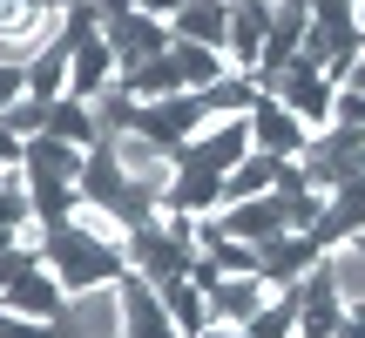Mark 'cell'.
<instances>
[{"label":"cell","mask_w":365,"mask_h":338,"mask_svg":"<svg viewBox=\"0 0 365 338\" xmlns=\"http://www.w3.org/2000/svg\"><path fill=\"white\" fill-rule=\"evenodd\" d=\"M312 135H318V129H312L304 116H291L277 95H257V102H250V143H257L264 156H304Z\"/></svg>","instance_id":"6"},{"label":"cell","mask_w":365,"mask_h":338,"mask_svg":"<svg viewBox=\"0 0 365 338\" xmlns=\"http://www.w3.org/2000/svg\"><path fill=\"white\" fill-rule=\"evenodd\" d=\"M54 332H61V338H129V318H122V277H115V285L68 291Z\"/></svg>","instance_id":"3"},{"label":"cell","mask_w":365,"mask_h":338,"mask_svg":"<svg viewBox=\"0 0 365 338\" xmlns=\"http://www.w3.org/2000/svg\"><path fill=\"white\" fill-rule=\"evenodd\" d=\"M68 223H75L81 237H95V244H115V250H129V230H135V223L122 217V210H108V203H88V196H75Z\"/></svg>","instance_id":"19"},{"label":"cell","mask_w":365,"mask_h":338,"mask_svg":"<svg viewBox=\"0 0 365 338\" xmlns=\"http://www.w3.org/2000/svg\"><path fill=\"white\" fill-rule=\"evenodd\" d=\"M129 7H143V0H95V14H102V21H115V14H129Z\"/></svg>","instance_id":"32"},{"label":"cell","mask_w":365,"mask_h":338,"mask_svg":"<svg viewBox=\"0 0 365 338\" xmlns=\"http://www.w3.org/2000/svg\"><path fill=\"white\" fill-rule=\"evenodd\" d=\"M298 163H304V183L331 196V190H345V183H359V176H365V135L331 122V129H318V135H312V149H304Z\"/></svg>","instance_id":"2"},{"label":"cell","mask_w":365,"mask_h":338,"mask_svg":"<svg viewBox=\"0 0 365 338\" xmlns=\"http://www.w3.org/2000/svg\"><path fill=\"white\" fill-rule=\"evenodd\" d=\"M61 298H68V285L48 271V257L21 264V271L0 285V312H21V318H61Z\"/></svg>","instance_id":"7"},{"label":"cell","mask_w":365,"mask_h":338,"mask_svg":"<svg viewBox=\"0 0 365 338\" xmlns=\"http://www.w3.org/2000/svg\"><path fill=\"white\" fill-rule=\"evenodd\" d=\"M277 163L284 156H264V149H250L244 163L223 176V203H244V196H264V190H277ZM217 203V210H223Z\"/></svg>","instance_id":"20"},{"label":"cell","mask_w":365,"mask_h":338,"mask_svg":"<svg viewBox=\"0 0 365 338\" xmlns=\"http://www.w3.org/2000/svg\"><path fill=\"white\" fill-rule=\"evenodd\" d=\"M122 318H129V338H182L170 304H163V291L149 285V277H122Z\"/></svg>","instance_id":"13"},{"label":"cell","mask_w":365,"mask_h":338,"mask_svg":"<svg viewBox=\"0 0 365 338\" xmlns=\"http://www.w3.org/2000/svg\"><path fill=\"white\" fill-rule=\"evenodd\" d=\"M271 298H277V291H271V277H264V271H237V277H223V285L210 291V312H217L223 325H250Z\"/></svg>","instance_id":"14"},{"label":"cell","mask_w":365,"mask_h":338,"mask_svg":"<svg viewBox=\"0 0 365 338\" xmlns=\"http://www.w3.org/2000/svg\"><path fill=\"white\" fill-rule=\"evenodd\" d=\"M27 217H34V203H27V196H7V190H0V244H14V230H21Z\"/></svg>","instance_id":"27"},{"label":"cell","mask_w":365,"mask_h":338,"mask_svg":"<svg viewBox=\"0 0 365 338\" xmlns=\"http://www.w3.org/2000/svg\"><path fill=\"white\" fill-rule=\"evenodd\" d=\"M163 304H170V318H176L182 338H203L210 325H217V312H210V291L196 285V277H176V285L163 291Z\"/></svg>","instance_id":"18"},{"label":"cell","mask_w":365,"mask_h":338,"mask_svg":"<svg viewBox=\"0 0 365 338\" xmlns=\"http://www.w3.org/2000/svg\"><path fill=\"white\" fill-rule=\"evenodd\" d=\"M250 149H257V143H250V116H210L203 129H196L190 143L176 149V156H190V163H210L217 176H230V169L244 163Z\"/></svg>","instance_id":"5"},{"label":"cell","mask_w":365,"mask_h":338,"mask_svg":"<svg viewBox=\"0 0 365 338\" xmlns=\"http://www.w3.org/2000/svg\"><path fill=\"white\" fill-rule=\"evenodd\" d=\"M48 135H61V143H75V149H95V143H102V122H95L88 102L61 95V102L48 108Z\"/></svg>","instance_id":"21"},{"label":"cell","mask_w":365,"mask_h":338,"mask_svg":"<svg viewBox=\"0 0 365 338\" xmlns=\"http://www.w3.org/2000/svg\"><path fill=\"white\" fill-rule=\"evenodd\" d=\"M182 7H190V0H182ZM203 7H223V14H230V7H237V0H203Z\"/></svg>","instance_id":"33"},{"label":"cell","mask_w":365,"mask_h":338,"mask_svg":"<svg viewBox=\"0 0 365 338\" xmlns=\"http://www.w3.org/2000/svg\"><path fill=\"white\" fill-rule=\"evenodd\" d=\"M108 149H115V163L129 169V183L143 196H170V183H176V149L170 143H156V135H143V129H115L108 135Z\"/></svg>","instance_id":"4"},{"label":"cell","mask_w":365,"mask_h":338,"mask_svg":"<svg viewBox=\"0 0 365 338\" xmlns=\"http://www.w3.org/2000/svg\"><path fill=\"white\" fill-rule=\"evenodd\" d=\"M339 88H359V95H365V48H359V61L345 68V81H339Z\"/></svg>","instance_id":"31"},{"label":"cell","mask_w":365,"mask_h":338,"mask_svg":"<svg viewBox=\"0 0 365 338\" xmlns=\"http://www.w3.org/2000/svg\"><path fill=\"white\" fill-rule=\"evenodd\" d=\"M102 34H108V48H115V61L122 68H135V61H149V54H170V21H156V14H143V7H129V14H115V21H102Z\"/></svg>","instance_id":"10"},{"label":"cell","mask_w":365,"mask_h":338,"mask_svg":"<svg viewBox=\"0 0 365 338\" xmlns=\"http://www.w3.org/2000/svg\"><path fill=\"white\" fill-rule=\"evenodd\" d=\"M331 122L365 135V95H359V88H339V95H331Z\"/></svg>","instance_id":"25"},{"label":"cell","mask_w":365,"mask_h":338,"mask_svg":"<svg viewBox=\"0 0 365 338\" xmlns=\"http://www.w3.org/2000/svg\"><path fill=\"white\" fill-rule=\"evenodd\" d=\"M210 217H217L230 237H244V244H271V237H284V230H291V217H284V196H277V190H264V196H244V203H223V210H210Z\"/></svg>","instance_id":"11"},{"label":"cell","mask_w":365,"mask_h":338,"mask_svg":"<svg viewBox=\"0 0 365 338\" xmlns=\"http://www.w3.org/2000/svg\"><path fill=\"white\" fill-rule=\"evenodd\" d=\"M48 271L61 277L68 291L115 285V277H129V250H115V244H95V237H81L75 223H54V230H48Z\"/></svg>","instance_id":"1"},{"label":"cell","mask_w":365,"mask_h":338,"mask_svg":"<svg viewBox=\"0 0 365 338\" xmlns=\"http://www.w3.org/2000/svg\"><path fill=\"white\" fill-rule=\"evenodd\" d=\"M359 230H365V176L325 196V217H318V230H312V237L331 250V244H345V237H359Z\"/></svg>","instance_id":"16"},{"label":"cell","mask_w":365,"mask_h":338,"mask_svg":"<svg viewBox=\"0 0 365 338\" xmlns=\"http://www.w3.org/2000/svg\"><path fill=\"white\" fill-rule=\"evenodd\" d=\"M48 108H54L48 95H34V88H27V95H21V102H14L0 122H7V129L21 135V143H34V135H48Z\"/></svg>","instance_id":"24"},{"label":"cell","mask_w":365,"mask_h":338,"mask_svg":"<svg viewBox=\"0 0 365 338\" xmlns=\"http://www.w3.org/2000/svg\"><path fill=\"white\" fill-rule=\"evenodd\" d=\"M170 210H190V217H210V210L223 203V176L210 163H190V156H176V183H170V196H163Z\"/></svg>","instance_id":"15"},{"label":"cell","mask_w":365,"mask_h":338,"mask_svg":"<svg viewBox=\"0 0 365 338\" xmlns=\"http://www.w3.org/2000/svg\"><path fill=\"white\" fill-rule=\"evenodd\" d=\"M176 41H203V48H223V34H230V14L223 7H203V0H190V7L170 21Z\"/></svg>","instance_id":"22"},{"label":"cell","mask_w":365,"mask_h":338,"mask_svg":"<svg viewBox=\"0 0 365 338\" xmlns=\"http://www.w3.org/2000/svg\"><path fill=\"white\" fill-rule=\"evenodd\" d=\"M170 54H176V68H182V81H190V88H210V81L230 75L223 48H203V41H170Z\"/></svg>","instance_id":"23"},{"label":"cell","mask_w":365,"mask_h":338,"mask_svg":"<svg viewBox=\"0 0 365 338\" xmlns=\"http://www.w3.org/2000/svg\"><path fill=\"white\" fill-rule=\"evenodd\" d=\"M0 338H61L54 318H21V312H0Z\"/></svg>","instance_id":"26"},{"label":"cell","mask_w":365,"mask_h":338,"mask_svg":"<svg viewBox=\"0 0 365 338\" xmlns=\"http://www.w3.org/2000/svg\"><path fill=\"white\" fill-rule=\"evenodd\" d=\"M115 75H122V61H115V48H108V34L88 27V34L75 41V61H68V95H75V102H95Z\"/></svg>","instance_id":"12"},{"label":"cell","mask_w":365,"mask_h":338,"mask_svg":"<svg viewBox=\"0 0 365 338\" xmlns=\"http://www.w3.org/2000/svg\"><path fill=\"white\" fill-rule=\"evenodd\" d=\"M135 129L156 135V143H170V149H182L196 129H203V95L182 88V95H163V102H135Z\"/></svg>","instance_id":"8"},{"label":"cell","mask_w":365,"mask_h":338,"mask_svg":"<svg viewBox=\"0 0 365 338\" xmlns=\"http://www.w3.org/2000/svg\"><path fill=\"white\" fill-rule=\"evenodd\" d=\"M115 81L135 95V102H163V95H182V88H190V81H182V68H176V54H149V61L122 68Z\"/></svg>","instance_id":"17"},{"label":"cell","mask_w":365,"mask_h":338,"mask_svg":"<svg viewBox=\"0 0 365 338\" xmlns=\"http://www.w3.org/2000/svg\"><path fill=\"white\" fill-rule=\"evenodd\" d=\"M318 257H325V244H318L312 230H284V237H271V244H257V271L271 277V291H298Z\"/></svg>","instance_id":"9"},{"label":"cell","mask_w":365,"mask_h":338,"mask_svg":"<svg viewBox=\"0 0 365 338\" xmlns=\"http://www.w3.org/2000/svg\"><path fill=\"white\" fill-rule=\"evenodd\" d=\"M21 95H27V68H7V61H0V116H7Z\"/></svg>","instance_id":"28"},{"label":"cell","mask_w":365,"mask_h":338,"mask_svg":"<svg viewBox=\"0 0 365 338\" xmlns=\"http://www.w3.org/2000/svg\"><path fill=\"white\" fill-rule=\"evenodd\" d=\"M143 14H156V21H176V14H182V0H143Z\"/></svg>","instance_id":"30"},{"label":"cell","mask_w":365,"mask_h":338,"mask_svg":"<svg viewBox=\"0 0 365 338\" xmlns=\"http://www.w3.org/2000/svg\"><path fill=\"white\" fill-rule=\"evenodd\" d=\"M21 156H27V143L7 129V122H0V163H21Z\"/></svg>","instance_id":"29"}]
</instances>
